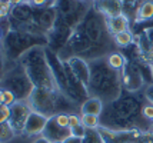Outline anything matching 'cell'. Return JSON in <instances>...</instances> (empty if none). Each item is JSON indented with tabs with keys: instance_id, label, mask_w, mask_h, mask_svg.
<instances>
[{
	"instance_id": "obj_22",
	"label": "cell",
	"mask_w": 153,
	"mask_h": 143,
	"mask_svg": "<svg viewBox=\"0 0 153 143\" xmlns=\"http://www.w3.org/2000/svg\"><path fill=\"white\" fill-rule=\"evenodd\" d=\"M82 140L83 143H106L99 129H86V133Z\"/></svg>"
},
{
	"instance_id": "obj_47",
	"label": "cell",
	"mask_w": 153,
	"mask_h": 143,
	"mask_svg": "<svg viewBox=\"0 0 153 143\" xmlns=\"http://www.w3.org/2000/svg\"><path fill=\"white\" fill-rule=\"evenodd\" d=\"M152 124H153V122H152Z\"/></svg>"
},
{
	"instance_id": "obj_36",
	"label": "cell",
	"mask_w": 153,
	"mask_h": 143,
	"mask_svg": "<svg viewBox=\"0 0 153 143\" xmlns=\"http://www.w3.org/2000/svg\"><path fill=\"white\" fill-rule=\"evenodd\" d=\"M65 143H83V140H82V137L70 136V137H67L66 140H65Z\"/></svg>"
},
{
	"instance_id": "obj_13",
	"label": "cell",
	"mask_w": 153,
	"mask_h": 143,
	"mask_svg": "<svg viewBox=\"0 0 153 143\" xmlns=\"http://www.w3.org/2000/svg\"><path fill=\"white\" fill-rule=\"evenodd\" d=\"M93 7L106 19L125 14L123 0H93Z\"/></svg>"
},
{
	"instance_id": "obj_46",
	"label": "cell",
	"mask_w": 153,
	"mask_h": 143,
	"mask_svg": "<svg viewBox=\"0 0 153 143\" xmlns=\"http://www.w3.org/2000/svg\"><path fill=\"white\" fill-rule=\"evenodd\" d=\"M152 130H153V124H152Z\"/></svg>"
},
{
	"instance_id": "obj_33",
	"label": "cell",
	"mask_w": 153,
	"mask_h": 143,
	"mask_svg": "<svg viewBox=\"0 0 153 143\" xmlns=\"http://www.w3.org/2000/svg\"><path fill=\"white\" fill-rule=\"evenodd\" d=\"M70 132H72V136H76V137H82L85 136V133H86V127L80 123L77 126H74V127H70Z\"/></svg>"
},
{
	"instance_id": "obj_39",
	"label": "cell",
	"mask_w": 153,
	"mask_h": 143,
	"mask_svg": "<svg viewBox=\"0 0 153 143\" xmlns=\"http://www.w3.org/2000/svg\"><path fill=\"white\" fill-rule=\"evenodd\" d=\"M1 104H4V92H3V89H0V106Z\"/></svg>"
},
{
	"instance_id": "obj_10",
	"label": "cell",
	"mask_w": 153,
	"mask_h": 143,
	"mask_svg": "<svg viewBox=\"0 0 153 143\" xmlns=\"http://www.w3.org/2000/svg\"><path fill=\"white\" fill-rule=\"evenodd\" d=\"M120 75H122V84L129 93L137 92L145 84V79L142 76L139 64H136L134 61H127Z\"/></svg>"
},
{
	"instance_id": "obj_15",
	"label": "cell",
	"mask_w": 153,
	"mask_h": 143,
	"mask_svg": "<svg viewBox=\"0 0 153 143\" xmlns=\"http://www.w3.org/2000/svg\"><path fill=\"white\" fill-rule=\"evenodd\" d=\"M66 61L70 64L72 70L74 72V75L79 77L80 82L87 87L89 80H90V64H89V61L85 60V59H83V57H80V56L70 57V59L66 60Z\"/></svg>"
},
{
	"instance_id": "obj_16",
	"label": "cell",
	"mask_w": 153,
	"mask_h": 143,
	"mask_svg": "<svg viewBox=\"0 0 153 143\" xmlns=\"http://www.w3.org/2000/svg\"><path fill=\"white\" fill-rule=\"evenodd\" d=\"M47 120L49 119H47L46 116L36 113V112H32L26 122L23 135H26V136H37V135H42L47 124Z\"/></svg>"
},
{
	"instance_id": "obj_37",
	"label": "cell",
	"mask_w": 153,
	"mask_h": 143,
	"mask_svg": "<svg viewBox=\"0 0 153 143\" xmlns=\"http://www.w3.org/2000/svg\"><path fill=\"white\" fill-rule=\"evenodd\" d=\"M9 3H10L12 6H19V4L26 3V0H9Z\"/></svg>"
},
{
	"instance_id": "obj_32",
	"label": "cell",
	"mask_w": 153,
	"mask_h": 143,
	"mask_svg": "<svg viewBox=\"0 0 153 143\" xmlns=\"http://www.w3.org/2000/svg\"><path fill=\"white\" fill-rule=\"evenodd\" d=\"M6 69H7V59L4 53H3V50L0 49V82H1L4 73H6Z\"/></svg>"
},
{
	"instance_id": "obj_44",
	"label": "cell",
	"mask_w": 153,
	"mask_h": 143,
	"mask_svg": "<svg viewBox=\"0 0 153 143\" xmlns=\"http://www.w3.org/2000/svg\"><path fill=\"white\" fill-rule=\"evenodd\" d=\"M77 1H85V0H77Z\"/></svg>"
},
{
	"instance_id": "obj_38",
	"label": "cell",
	"mask_w": 153,
	"mask_h": 143,
	"mask_svg": "<svg viewBox=\"0 0 153 143\" xmlns=\"http://www.w3.org/2000/svg\"><path fill=\"white\" fill-rule=\"evenodd\" d=\"M33 143H50V142L47 140L46 137H43L42 135H40V137H37V139H36V140H34Z\"/></svg>"
},
{
	"instance_id": "obj_25",
	"label": "cell",
	"mask_w": 153,
	"mask_h": 143,
	"mask_svg": "<svg viewBox=\"0 0 153 143\" xmlns=\"http://www.w3.org/2000/svg\"><path fill=\"white\" fill-rule=\"evenodd\" d=\"M27 3L34 9H42V7H53L54 0H27Z\"/></svg>"
},
{
	"instance_id": "obj_35",
	"label": "cell",
	"mask_w": 153,
	"mask_h": 143,
	"mask_svg": "<svg viewBox=\"0 0 153 143\" xmlns=\"http://www.w3.org/2000/svg\"><path fill=\"white\" fill-rule=\"evenodd\" d=\"M143 33H145L146 39L149 40V43L152 44V47H153V26H150V27L145 29V30H143Z\"/></svg>"
},
{
	"instance_id": "obj_27",
	"label": "cell",
	"mask_w": 153,
	"mask_h": 143,
	"mask_svg": "<svg viewBox=\"0 0 153 143\" xmlns=\"http://www.w3.org/2000/svg\"><path fill=\"white\" fill-rule=\"evenodd\" d=\"M143 1H145V0H123V4H125V13H126V10H132V9H133L134 14H136L139 6L143 3Z\"/></svg>"
},
{
	"instance_id": "obj_40",
	"label": "cell",
	"mask_w": 153,
	"mask_h": 143,
	"mask_svg": "<svg viewBox=\"0 0 153 143\" xmlns=\"http://www.w3.org/2000/svg\"><path fill=\"white\" fill-rule=\"evenodd\" d=\"M3 39H4V32H3V30H1V27H0V41L3 40Z\"/></svg>"
},
{
	"instance_id": "obj_18",
	"label": "cell",
	"mask_w": 153,
	"mask_h": 143,
	"mask_svg": "<svg viewBox=\"0 0 153 143\" xmlns=\"http://www.w3.org/2000/svg\"><path fill=\"white\" fill-rule=\"evenodd\" d=\"M105 107V103L100 100L99 97H94L90 96L86 102L82 103L80 106V115H94V116H100Z\"/></svg>"
},
{
	"instance_id": "obj_26",
	"label": "cell",
	"mask_w": 153,
	"mask_h": 143,
	"mask_svg": "<svg viewBox=\"0 0 153 143\" xmlns=\"http://www.w3.org/2000/svg\"><path fill=\"white\" fill-rule=\"evenodd\" d=\"M53 119L56 120L57 124H60L62 127H69L70 126V119H69V113H57L53 116Z\"/></svg>"
},
{
	"instance_id": "obj_6",
	"label": "cell",
	"mask_w": 153,
	"mask_h": 143,
	"mask_svg": "<svg viewBox=\"0 0 153 143\" xmlns=\"http://www.w3.org/2000/svg\"><path fill=\"white\" fill-rule=\"evenodd\" d=\"M7 64L10 66H7L6 73L0 82V89L13 92L19 102H27L34 90L33 83L19 61H9Z\"/></svg>"
},
{
	"instance_id": "obj_34",
	"label": "cell",
	"mask_w": 153,
	"mask_h": 143,
	"mask_svg": "<svg viewBox=\"0 0 153 143\" xmlns=\"http://www.w3.org/2000/svg\"><path fill=\"white\" fill-rule=\"evenodd\" d=\"M145 97L147 99V102L153 104V83L146 87V90H145Z\"/></svg>"
},
{
	"instance_id": "obj_8",
	"label": "cell",
	"mask_w": 153,
	"mask_h": 143,
	"mask_svg": "<svg viewBox=\"0 0 153 143\" xmlns=\"http://www.w3.org/2000/svg\"><path fill=\"white\" fill-rule=\"evenodd\" d=\"M92 44L93 43L83 32L74 30V33L69 39L67 44L57 53V56L60 57V60H69L70 57H74V56H82L85 52H87L92 47Z\"/></svg>"
},
{
	"instance_id": "obj_14",
	"label": "cell",
	"mask_w": 153,
	"mask_h": 143,
	"mask_svg": "<svg viewBox=\"0 0 153 143\" xmlns=\"http://www.w3.org/2000/svg\"><path fill=\"white\" fill-rule=\"evenodd\" d=\"M42 136L46 137L47 140L50 143H54V142H65L67 137L72 136V132H70V127H62L60 124L56 123L53 117H50L47 120V124Z\"/></svg>"
},
{
	"instance_id": "obj_23",
	"label": "cell",
	"mask_w": 153,
	"mask_h": 143,
	"mask_svg": "<svg viewBox=\"0 0 153 143\" xmlns=\"http://www.w3.org/2000/svg\"><path fill=\"white\" fill-rule=\"evenodd\" d=\"M14 136H16V133H14V130L12 129L10 123L9 122L0 123V143L10 142Z\"/></svg>"
},
{
	"instance_id": "obj_3",
	"label": "cell",
	"mask_w": 153,
	"mask_h": 143,
	"mask_svg": "<svg viewBox=\"0 0 153 143\" xmlns=\"http://www.w3.org/2000/svg\"><path fill=\"white\" fill-rule=\"evenodd\" d=\"M25 67L29 79L36 89L45 90H59L54 80L52 67L46 57V47L37 46L30 49L17 60Z\"/></svg>"
},
{
	"instance_id": "obj_7",
	"label": "cell",
	"mask_w": 153,
	"mask_h": 143,
	"mask_svg": "<svg viewBox=\"0 0 153 143\" xmlns=\"http://www.w3.org/2000/svg\"><path fill=\"white\" fill-rule=\"evenodd\" d=\"M76 30L83 32L93 44L94 43H110V36L112 34L107 30L106 17L102 16L94 7H92L87 12L85 19L82 20V23Z\"/></svg>"
},
{
	"instance_id": "obj_45",
	"label": "cell",
	"mask_w": 153,
	"mask_h": 143,
	"mask_svg": "<svg viewBox=\"0 0 153 143\" xmlns=\"http://www.w3.org/2000/svg\"><path fill=\"white\" fill-rule=\"evenodd\" d=\"M152 70H153V64H152Z\"/></svg>"
},
{
	"instance_id": "obj_4",
	"label": "cell",
	"mask_w": 153,
	"mask_h": 143,
	"mask_svg": "<svg viewBox=\"0 0 153 143\" xmlns=\"http://www.w3.org/2000/svg\"><path fill=\"white\" fill-rule=\"evenodd\" d=\"M27 103L33 112L46 116L47 119L56 116L57 113H67V112L74 113L76 107L80 109L77 103H74L72 99L63 95L60 90H45L34 87Z\"/></svg>"
},
{
	"instance_id": "obj_19",
	"label": "cell",
	"mask_w": 153,
	"mask_h": 143,
	"mask_svg": "<svg viewBox=\"0 0 153 143\" xmlns=\"http://www.w3.org/2000/svg\"><path fill=\"white\" fill-rule=\"evenodd\" d=\"M150 20H153V0H145L134 14V21L146 23Z\"/></svg>"
},
{
	"instance_id": "obj_29",
	"label": "cell",
	"mask_w": 153,
	"mask_h": 143,
	"mask_svg": "<svg viewBox=\"0 0 153 143\" xmlns=\"http://www.w3.org/2000/svg\"><path fill=\"white\" fill-rule=\"evenodd\" d=\"M3 92H4V104H6V106L10 107V106H13L16 102H19L13 92H10V90H7V89H3Z\"/></svg>"
},
{
	"instance_id": "obj_17",
	"label": "cell",
	"mask_w": 153,
	"mask_h": 143,
	"mask_svg": "<svg viewBox=\"0 0 153 143\" xmlns=\"http://www.w3.org/2000/svg\"><path fill=\"white\" fill-rule=\"evenodd\" d=\"M106 24L109 33L112 34V37H113L114 34L129 30V17L126 14H119V16L106 19Z\"/></svg>"
},
{
	"instance_id": "obj_11",
	"label": "cell",
	"mask_w": 153,
	"mask_h": 143,
	"mask_svg": "<svg viewBox=\"0 0 153 143\" xmlns=\"http://www.w3.org/2000/svg\"><path fill=\"white\" fill-rule=\"evenodd\" d=\"M33 110L30 109L27 102H16L13 106H10V119L9 123L14 130L16 135H23L25 132V126L29 119V116Z\"/></svg>"
},
{
	"instance_id": "obj_2",
	"label": "cell",
	"mask_w": 153,
	"mask_h": 143,
	"mask_svg": "<svg viewBox=\"0 0 153 143\" xmlns=\"http://www.w3.org/2000/svg\"><path fill=\"white\" fill-rule=\"evenodd\" d=\"M90 64V80L87 84L89 95L99 97L102 102H114L123 93L122 75L107 64L106 57L89 61Z\"/></svg>"
},
{
	"instance_id": "obj_28",
	"label": "cell",
	"mask_w": 153,
	"mask_h": 143,
	"mask_svg": "<svg viewBox=\"0 0 153 143\" xmlns=\"http://www.w3.org/2000/svg\"><path fill=\"white\" fill-rule=\"evenodd\" d=\"M12 4L9 1H0V19H7L12 12Z\"/></svg>"
},
{
	"instance_id": "obj_41",
	"label": "cell",
	"mask_w": 153,
	"mask_h": 143,
	"mask_svg": "<svg viewBox=\"0 0 153 143\" xmlns=\"http://www.w3.org/2000/svg\"><path fill=\"white\" fill-rule=\"evenodd\" d=\"M0 1H9V0H0Z\"/></svg>"
},
{
	"instance_id": "obj_24",
	"label": "cell",
	"mask_w": 153,
	"mask_h": 143,
	"mask_svg": "<svg viewBox=\"0 0 153 143\" xmlns=\"http://www.w3.org/2000/svg\"><path fill=\"white\" fill-rule=\"evenodd\" d=\"M82 124L86 129H99L100 127V117L94 115H80Z\"/></svg>"
},
{
	"instance_id": "obj_31",
	"label": "cell",
	"mask_w": 153,
	"mask_h": 143,
	"mask_svg": "<svg viewBox=\"0 0 153 143\" xmlns=\"http://www.w3.org/2000/svg\"><path fill=\"white\" fill-rule=\"evenodd\" d=\"M10 119V107L6 104H1L0 106V123L9 122Z\"/></svg>"
},
{
	"instance_id": "obj_5",
	"label": "cell",
	"mask_w": 153,
	"mask_h": 143,
	"mask_svg": "<svg viewBox=\"0 0 153 143\" xmlns=\"http://www.w3.org/2000/svg\"><path fill=\"white\" fill-rule=\"evenodd\" d=\"M37 46L47 47L46 36H34L20 30H10L1 40V50L7 61H17L26 52Z\"/></svg>"
},
{
	"instance_id": "obj_1",
	"label": "cell",
	"mask_w": 153,
	"mask_h": 143,
	"mask_svg": "<svg viewBox=\"0 0 153 143\" xmlns=\"http://www.w3.org/2000/svg\"><path fill=\"white\" fill-rule=\"evenodd\" d=\"M145 104L132 93H122L119 99L107 103L103 107L100 117V127L109 130H147L152 129V122L142 115Z\"/></svg>"
},
{
	"instance_id": "obj_12",
	"label": "cell",
	"mask_w": 153,
	"mask_h": 143,
	"mask_svg": "<svg viewBox=\"0 0 153 143\" xmlns=\"http://www.w3.org/2000/svg\"><path fill=\"white\" fill-rule=\"evenodd\" d=\"M33 17L34 21L39 24V27L47 34L56 24L59 13L54 7H42V9H34Z\"/></svg>"
},
{
	"instance_id": "obj_20",
	"label": "cell",
	"mask_w": 153,
	"mask_h": 143,
	"mask_svg": "<svg viewBox=\"0 0 153 143\" xmlns=\"http://www.w3.org/2000/svg\"><path fill=\"white\" fill-rule=\"evenodd\" d=\"M106 61H107V64L113 70H116V72H122L127 63L126 57L122 55L120 52H112V53H109L106 56Z\"/></svg>"
},
{
	"instance_id": "obj_43",
	"label": "cell",
	"mask_w": 153,
	"mask_h": 143,
	"mask_svg": "<svg viewBox=\"0 0 153 143\" xmlns=\"http://www.w3.org/2000/svg\"><path fill=\"white\" fill-rule=\"evenodd\" d=\"M0 49H1V41H0Z\"/></svg>"
},
{
	"instance_id": "obj_9",
	"label": "cell",
	"mask_w": 153,
	"mask_h": 143,
	"mask_svg": "<svg viewBox=\"0 0 153 143\" xmlns=\"http://www.w3.org/2000/svg\"><path fill=\"white\" fill-rule=\"evenodd\" d=\"M74 33L73 29H70L60 17H57V21L53 26V29L46 34L47 37V47L54 53H59L62 49L67 44L69 39Z\"/></svg>"
},
{
	"instance_id": "obj_42",
	"label": "cell",
	"mask_w": 153,
	"mask_h": 143,
	"mask_svg": "<svg viewBox=\"0 0 153 143\" xmlns=\"http://www.w3.org/2000/svg\"><path fill=\"white\" fill-rule=\"evenodd\" d=\"M54 143H65V142H54Z\"/></svg>"
},
{
	"instance_id": "obj_21",
	"label": "cell",
	"mask_w": 153,
	"mask_h": 143,
	"mask_svg": "<svg viewBox=\"0 0 153 143\" xmlns=\"http://www.w3.org/2000/svg\"><path fill=\"white\" fill-rule=\"evenodd\" d=\"M113 41L119 47H129L133 44V33L132 32H122L113 36Z\"/></svg>"
},
{
	"instance_id": "obj_30",
	"label": "cell",
	"mask_w": 153,
	"mask_h": 143,
	"mask_svg": "<svg viewBox=\"0 0 153 143\" xmlns=\"http://www.w3.org/2000/svg\"><path fill=\"white\" fill-rule=\"evenodd\" d=\"M142 115L143 117L149 120V122H153V104L152 103H147L143 106V109H142Z\"/></svg>"
}]
</instances>
